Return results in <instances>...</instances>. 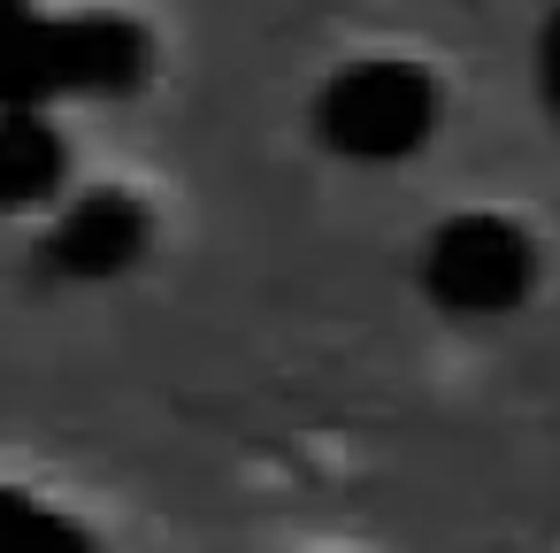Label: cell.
Masks as SVG:
<instances>
[{"mask_svg": "<svg viewBox=\"0 0 560 553\" xmlns=\"http://www.w3.org/2000/svg\"><path fill=\"white\" fill-rule=\"evenodd\" d=\"M154 47L124 16H32L0 24V108L47 116L55 101H108L147 78Z\"/></svg>", "mask_w": 560, "mask_h": 553, "instance_id": "6da1fadb", "label": "cell"}, {"mask_svg": "<svg viewBox=\"0 0 560 553\" xmlns=\"http://www.w3.org/2000/svg\"><path fill=\"white\" fill-rule=\"evenodd\" d=\"M438 131V85L415 62H353L315 93V139L346 162H407Z\"/></svg>", "mask_w": 560, "mask_h": 553, "instance_id": "7a4b0ae2", "label": "cell"}, {"mask_svg": "<svg viewBox=\"0 0 560 553\" xmlns=\"http://www.w3.org/2000/svg\"><path fill=\"white\" fill-rule=\"evenodd\" d=\"M537 285V246L506 216H453L422 246V292L445 315H506Z\"/></svg>", "mask_w": 560, "mask_h": 553, "instance_id": "3957f363", "label": "cell"}, {"mask_svg": "<svg viewBox=\"0 0 560 553\" xmlns=\"http://www.w3.org/2000/svg\"><path fill=\"white\" fill-rule=\"evenodd\" d=\"M147 239H154V223L131 193H85L47 231V269L70 277V285H108L147 254Z\"/></svg>", "mask_w": 560, "mask_h": 553, "instance_id": "277c9868", "label": "cell"}, {"mask_svg": "<svg viewBox=\"0 0 560 553\" xmlns=\"http://www.w3.org/2000/svg\"><path fill=\"white\" fill-rule=\"evenodd\" d=\"M70 147L47 116L32 108H0V208H39L62 193Z\"/></svg>", "mask_w": 560, "mask_h": 553, "instance_id": "5b68a950", "label": "cell"}, {"mask_svg": "<svg viewBox=\"0 0 560 553\" xmlns=\"http://www.w3.org/2000/svg\"><path fill=\"white\" fill-rule=\"evenodd\" d=\"M537 85H545V108L560 116V9H552L545 32H537Z\"/></svg>", "mask_w": 560, "mask_h": 553, "instance_id": "8992f818", "label": "cell"}, {"mask_svg": "<svg viewBox=\"0 0 560 553\" xmlns=\"http://www.w3.org/2000/svg\"><path fill=\"white\" fill-rule=\"evenodd\" d=\"M16 9H24V0H0V24H9V16H16Z\"/></svg>", "mask_w": 560, "mask_h": 553, "instance_id": "52a82bcc", "label": "cell"}]
</instances>
